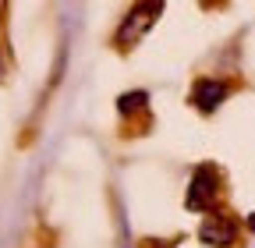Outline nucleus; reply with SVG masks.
Listing matches in <instances>:
<instances>
[{
	"label": "nucleus",
	"instance_id": "1",
	"mask_svg": "<svg viewBox=\"0 0 255 248\" xmlns=\"http://www.w3.org/2000/svg\"><path fill=\"white\" fill-rule=\"evenodd\" d=\"M216 199H220V170L213 163H199L195 174H191V181H188L184 206L195 209V213H213Z\"/></svg>",
	"mask_w": 255,
	"mask_h": 248
},
{
	"label": "nucleus",
	"instance_id": "2",
	"mask_svg": "<svg viewBox=\"0 0 255 248\" xmlns=\"http://www.w3.org/2000/svg\"><path fill=\"white\" fill-rule=\"evenodd\" d=\"M156 14H163V4H138V7L128 11L124 21H121V28H117V36H114L117 50H131L142 39V32L156 21Z\"/></svg>",
	"mask_w": 255,
	"mask_h": 248
},
{
	"label": "nucleus",
	"instance_id": "3",
	"mask_svg": "<svg viewBox=\"0 0 255 248\" xmlns=\"http://www.w3.org/2000/svg\"><path fill=\"white\" fill-rule=\"evenodd\" d=\"M199 241L209 245V248H227V245H234V241H238V224H234V216L213 209L206 220H202V227H199Z\"/></svg>",
	"mask_w": 255,
	"mask_h": 248
},
{
	"label": "nucleus",
	"instance_id": "4",
	"mask_svg": "<svg viewBox=\"0 0 255 248\" xmlns=\"http://www.w3.org/2000/svg\"><path fill=\"white\" fill-rule=\"evenodd\" d=\"M231 96V85L223 82V78H195V85H191V103H195V110L202 114H213L223 100Z\"/></svg>",
	"mask_w": 255,
	"mask_h": 248
},
{
	"label": "nucleus",
	"instance_id": "5",
	"mask_svg": "<svg viewBox=\"0 0 255 248\" xmlns=\"http://www.w3.org/2000/svg\"><path fill=\"white\" fill-rule=\"evenodd\" d=\"M145 103H149V92H124V96L117 100V110L128 117V114H131V110H145Z\"/></svg>",
	"mask_w": 255,
	"mask_h": 248
},
{
	"label": "nucleus",
	"instance_id": "6",
	"mask_svg": "<svg viewBox=\"0 0 255 248\" xmlns=\"http://www.w3.org/2000/svg\"><path fill=\"white\" fill-rule=\"evenodd\" d=\"M248 231H255V213H252V216H248Z\"/></svg>",
	"mask_w": 255,
	"mask_h": 248
}]
</instances>
